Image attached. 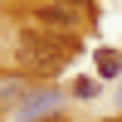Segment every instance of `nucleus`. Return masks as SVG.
Returning <instances> with one entry per match:
<instances>
[{"label":"nucleus","instance_id":"f257e3e1","mask_svg":"<svg viewBox=\"0 0 122 122\" xmlns=\"http://www.w3.org/2000/svg\"><path fill=\"white\" fill-rule=\"evenodd\" d=\"M20 49L29 59H64L73 54V34H44V29H25L20 34Z\"/></svg>","mask_w":122,"mask_h":122},{"label":"nucleus","instance_id":"f03ea898","mask_svg":"<svg viewBox=\"0 0 122 122\" xmlns=\"http://www.w3.org/2000/svg\"><path fill=\"white\" fill-rule=\"evenodd\" d=\"M34 20H39L44 29H59V34H73V29H78V10H68V5H49V0L34 10Z\"/></svg>","mask_w":122,"mask_h":122},{"label":"nucleus","instance_id":"7ed1b4c3","mask_svg":"<svg viewBox=\"0 0 122 122\" xmlns=\"http://www.w3.org/2000/svg\"><path fill=\"white\" fill-rule=\"evenodd\" d=\"M49 107H54V93H39V98H25L20 112H25V117H39V112H49Z\"/></svg>","mask_w":122,"mask_h":122},{"label":"nucleus","instance_id":"20e7f679","mask_svg":"<svg viewBox=\"0 0 122 122\" xmlns=\"http://www.w3.org/2000/svg\"><path fill=\"white\" fill-rule=\"evenodd\" d=\"M15 103H20V83L5 78V83H0V107H15Z\"/></svg>","mask_w":122,"mask_h":122},{"label":"nucleus","instance_id":"39448f33","mask_svg":"<svg viewBox=\"0 0 122 122\" xmlns=\"http://www.w3.org/2000/svg\"><path fill=\"white\" fill-rule=\"evenodd\" d=\"M98 73H103V78L117 73V54H112V49H103V54H98Z\"/></svg>","mask_w":122,"mask_h":122},{"label":"nucleus","instance_id":"423d86ee","mask_svg":"<svg viewBox=\"0 0 122 122\" xmlns=\"http://www.w3.org/2000/svg\"><path fill=\"white\" fill-rule=\"evenodd\" d=\"M49 5H68V10H78V0H49Z\"/></svg>","mask_w":122,"mask_h":122},{"label":"nucleus","instance_id":"0eeeda50","mask_svg":"<svg viewBox=\"0 0 122 122\" xmlns=\"http://www.w3.org/2000/svg\"><path fill=\"white\" fill-rule=\"evenodd\" d=\"M44 122H64V117H44Z\"/></svg>","mask_w":122,"mask_h":122}]
</instances>
